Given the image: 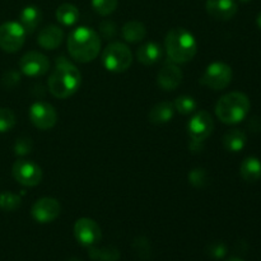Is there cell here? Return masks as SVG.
I'll use <instances>...</instances> for the list:
<instances>
[{"instance_id": "obj_1", "label": "cell", "mask_w": 261, "mask_h": 261, "mask_svg": "<svg viewBox=\"0 0 261 261\" xmlns=\"http://www.w3.org/2000/svg\"><path fill=\"white\" fill-rule=\"evenodd\" d=\"M82 83V74L70 61L61 58L56 63V68L48 78V89L56 98H68L79 89Z\"/></svg>"}, {"instance_id": "obj_2", "label": "cell", "mask_w": 261, "mask_h": 261, "mask_svg": "<svg viewBox=\"0 0 261 261\" xmlns=\"http://www.w3.org/2000/svg\"><path fill=\"white\" fill-rule=\"evenodd\" d=\"M68 51L71 58L79 63H89L101 51V38L94 30L78 27L69 35Z\"/></svg>"}, {"instance_id": "obj_3", "label": "cell", "mask_w": 261, "mask_h": 261, "mask_svg": "<svg viewBox=\"0 0 261 261\" xmlns=\"http://www.w3.org/2000/svg\"><path fill=\"white\" fill-rule=\"evenodd\" d=\"M168 58L175 64H185L193 60L198 51L195 37L186 28L177 27L168 31L165 40Z\"/></svg>"}, {"instance_id": "obj_4", "label": "cell", "mask_w": 261, "mask_h": 261, "mask_svg": "<svg viewBox=\"0 0 261 261\" xmlns=\"http://www.w3.org/2000/svg\"><path fill=\"white\" fill-rule=\"evenodd\" d=\"M250 106V99L246 94L242 92H229L217 102L216 115L224 124H239L247 116Z\"/></svg>"}, {"instance_id": "obj_5", "label": "cell", "mask_w": 261, "mask_h": 261, "mask_svg": "<svg viewBox=\"0 0 261 261\" xmlns=\"http://www.w3.org/2000/svg\"><path fill=\"white\" fill-rule=\"evenodd\" d=\"M102 63L109 71L122 73L130 68L133 63V54L130 48L122 42H111L102 54Z\"/></svg>"}, {"instance_id": "obj_6", "label": "cell", "mask_w": 261, "mask_h": 261, "mask_svg": "<svg viewBox=\"0 0 261 261\" xmlns=\"http://www.w3.org/2000/svg\"><path fill=\"white\" fill-rule=\"evenodd\" d=\"M232 76H233V73L228 64L216 61L205 69L200 78V83L214 91H222L229 86Z\"/></svg>"}, {"instance_id": "obj_7", "label": "cell", "mask_w": 261, "mask_h": 261, "mask_svg": "<svg viewBox=\"0 0 261 261\" xmlns=\"http://www.w3.org/2000/svg\"><path fill=\"white\" fill-rule=\"evenodd\" d=\"M27 32L18 22H5L0 25V48L5 53H17L23 47Z\"/></svg>"}, {"instance_id": "obj_8", "label": "cell", "mask_w": 261, "mask_h": 261, "mask_svg": "<svg viewBox=\"0 0 261 261\" xmlns=\"http://www.w3.org/2000/svg\"><path fill=\"white\" fill-rule=\"evenodd\" d=\"M12 175L18 184L28 188L37 186L42 180V170L32 161L18 160L12 167Z\"/></svg>"}, {"instance_id": "obj_9", "label": "cell", "mask_w": 261, "mask_h": 261, "mask_svg": "<svg viewBox=\"0 0 261 261\" xmlns=\"http://www.w3.org/2000/svg\"><path fill=\"white\" fill-rule=\"evenodd\" d=\"M30 119L40 130L53 129L58 122V112L47 102H36L30 109Z\"/></svg>"}, {"instance_id": "obj_10", "label": "cell", "mask_w": 261, "mask_h": 261, "mask_svg": "<svg viewBox=\"0 0 261 261\" xmlns=\"http://www.w3.org/2000/svg\"><path fill=\"white\" fill-rule=\"evenodd\" d=\"M214 122L211 114L205 110L196 112L188 124V132L190 135V139L194 142L203 143L209 135L213 133Z\"/></svg>"}, {"instance_id": "obj_11", "label": "cell", "mask_w": 261, "mask_h": 261, "mask_svg": "<svg viewBox=\"0 0 261 261\" xmlns=\"http://www.w3.org/2000/svg\"><path fill=\"white\" fill-rule=\"evenodd\" d=\"M74 234L76 241L83 246H93L101 240V228L96 221L91 218H81L74 224Z\"/></svg>"}, {"instance_id": "obj_12", "label": "cell", "mask_w": 261, "mask_h": 261, "mask_svg": "<svg viewBox=\"0 0 261 261\" xmlns=\"http://www.w3.org/2000/svg\"><path fill=\"white\" fill-rule=\"evenodd\" d=\"M19 68L23 74L28 76H41L50 69V61L43 54L38 51H28L22 56Z\"/></svg>"}, {"instance_id": "obj_13", "label": "cell", "mask_w": 261, "mask_h": 261, "mask_svg": "<svg viewBox=\"0 0 261 261\" xmlns=\"http://www.w3.org/2000/svg\"><path fill=\"white\" fill-rule=\"evenodd\" d=\"M61 205L54 198H41L33 204L32 217L40 223H50L60 216Z\"/></svg>"}, {"instance_id": "obj_14", "label": "cell", "mask_w": 261, "mask_h": 261, "mask_svg": "<svg viewBox=\"0 0 261 261\" xmlns=\"http://www.w3.org/2000/svg\"><path fill=\"white\" fill-rule=\"evenodd\" d=\"M206 12L217 20H229L237 13V3L234 0H206Z\"/></svg>"}, {"instance_id": "obj_15", "label": "cell", "mask_w": 261, "mask_h": 261, "mask_svg": "<svg viewBox=\"0 0 261 261\" xmlns=\"http://www.w3.org/2000/svg\"><path fill=\"white\" fill-rule=\"evenodd\" d=\"M157 82L165 91H175L182 82V71L175 63H167L158 73Z\"/></svg>"}, {"instance_id": "obj_16", "label": "cell", "mask_w": 261, "mask_h": 261, "mask_svg": "<svg viewBox=\"0 0 261 261\" xmlns=\"http://www.w3.org/2000/svg\"><path fill=\"white\" fill-rule=\"evenodd\" d=\"M64 40V31L59 25L50 24L40 31L37 37L38 45L45 50H55Z\"/></svg>"}, {"instance_id": "obj_17", "label": "cell", "mask_w": 261, "mask_h": 261, "mask_svg": "<svg viewBox=\"0 0 261 261\" xmlns=\"http://www.w3.org/2000/svg\"><path fill=\"white\" fill-rule=\"evenodd\" d=\"M173 115H175V106L171 102H160L155 105L152 110H150L149 115V121L155 125H162L167 124L172 120Z\"/></svg>"}, {"instance_id": "obj_18", "label": "cell", "mask_w": 261, "mask_h": 261, "mask_svg": "<svg viewBox=\"0 0 261 261\" xmlns=\"http://www.w3.org/2000/svg\"><path fill=\"white\" fill-rule=\"evenodd\" d=\"M162 58V48L155 42H147L140 46L137 51V59L144 65H153Z\"/></svg>"}, {"instance_id": "obj_19", "label": "cell", "mask_w": 261, "mask_h": 261, "mask_svg": "<svg viewBox=\"0 0 261 261\" xmlns=\"http://www.w3.org/2000/svg\"><path fill=\"white\" fill-rule=\"evenodd\" d=\"M241 177L246 182H256L261 178V161L256 157H247L240 166Z\"/></svg>"}, {"instance_id": "obj_20", "label": "cell", "mask_w": 261, "mask_h": 261, "mask_svg": "<svg viewBox=\"0 0 261 261\" xmlns=\"http://www.w3.org/2000/svg\"><path fill=\"white\" fill-rule=\"evenodd\" d=\"M223 147L228 152L239 153L245 148L247 142V137L242 130L232 129L223 135Z\"/></svg>"}, {"instance_id": "obj_21", "label": "cell", "mask_w": 261, "mask_h": 261, "mask_svg": "<svg viewBox=\"0 0 261 261\" xmlns=\"http://www.w3.org/2000/svg\"><path fill=\"white\" fill-rule=\"evenodd\" d=\"M42 20V13L35 5L25 7L20 12V25L24 28L27 33H32Z\"/></svg>"}, {"instance_id": "obj_22", "label": "cell", "mask_w": 261, "mask_h": 261, "mask_svg": "<svg viewBox=\"0 0 261 261\" xmlns=\"http://www.w3.org/2000/svg\"><path fill=\"white\" fill-rule=\"evenodd\" d=\"M147 35V28L142 22L138 20H130L122 27V37L125 41L130 43L140 42Z\"/></svg>"}, {"instance_id": "obj_23", "label": "cell", "mask_w": 261, "mask_h": 261, "mask_svg": "<svg viewBox=\"0 0 261 261\" xmlns=\"http://www.w3.org/2000/svg\"><path fill=\"white\" fill-rule=\"evenodd\" d=\"M79 18V10L75 5L64 3L56 9V19L63 25L75 24Z\"/></svg>"}, {"instance_id": "obj_24", "label": "cell", "mask_w": 261, "mask_h": 261, "mask_svg": "<svg viewBox=\"0 0 261 261\" xmlns=\"http://www.w3.org/2000/svg\"><path fill=\"white\" fill-rule=\"evenodd\" d=\"M88 255L92 260L96 261H117L120 259V251L114 246L102 247V249L91 246Z\"/></svg>"}, {"instance_id": "obj_25", "label": "cell", "mask_w": 261, "mask_h": 261, "mask_svg": "<svg viewBox=\"0 0 261 261\" xmlns=\"http://www.w3.org/2000/svg\"><path fill=\"white\" fill-rule=\"evenodd\" d=\"M20 206V196L10 191L0 194V208L5 212H13Z\"/></svg>"}, {"instance_id": "obj_26", "label": "cell", "mask_w": 261, "mask_h": 261, "mask_svg": "<svg viewBox=\"0 0 261 261\" xmlns=\"http://www.w3.org/2000/svg\"><path fill=\"white\" fill-rule=\"evenodd\" d=\"M175 106L176 111H178L182 115L193 114L196 110V101L190 96H180L175 99Z\"/></svg>"}, {"instance_id": "obj_27", "label": "cell", "mask_w": 261, "mask_h": 261, "mask_svg": "<svg viewBox=\"0 0 261 261\" xmlns=\"http://www.w3.org/2000/svg\"><path fill=\"white\" fill-rule=\"evenodd\" d=\"M15 125V115L10 109L0 107V133L12 130Z\"/></svg>"}, {"instance_id": "obj_28", "label": "cell", "mask_w": 261, "mask_h": 261, "mask_svg": "<svg viewBox=\"0 0 261 261\" xmlns=\"http://www.w3.org/2000/svg\"><path fill=\"white\" fill-rule=\"evenodd\" d=\"M119 0H92V7L102 17L111 14L117 7Z\"/></svg>"}, {"instance_id": "obj_29", "label": "cell", "mask_w": 261, "mask_h": 261, "mask_svg": "<svg viewBox=\"0 0 261 261\" xmlns=\"http://www.w3.org/2000/svg\"><path fill=\"white\" fill-rule=\"evenodd\" d=\"M189 181L195 188H204L208 184V173L204 168H195L189 173Z\"/></svg>"}, {"instance_id": "obj_30", "label": "cell", "mask_w": 261, "mask_h": 261, "mask_svg": "<svg viewBox=\"0 0 261 261\" xmlns=\"http://www.w3.org/2000/svg\"><path fill=\"white\" fill-rule=\"evenodd\" d=\"M33 143L31 138L20 137L15 140L14 143V153L17 155H27L28 153L32 152Z\"/></svg>"}, {"instance_id": "obj_31", "label": "cell", "mask_w": 261, "mask_h": 261, "mask_svg": "<svg viewBox=\"0 0 261 261\" xmlns=\"http://www.w3.org/2000/svg\"><path fill=\"white\" fill-rule=\"evenodd\" d=\"M134 250L138 254L139 259L147 260L150 257V245L144 237H138L134 241Z\"/></svg>"}, {"instance_id": "obj_32", "label": "cell", "mask_w": 261, "mask_h": 261, "mask_svg": "<svg viewBox=\"0 0 261 261\" xmlns=\"http://www.w3.org/2000/svg\"><path fill=\"white\" fill-rule=\"evenodd\" d=\"M208 254L209 256H212L213 259H222V257L226 256L227 254V247L223 242H213L208 246Z\"/></svg>"}, {"instance_id": "obj_33", "label": "cell", "mask_w": 261, "mask_h": 261, "mask_svg": "<svg viewBox=\"0 0 261 261\" xmlns=\"http://www.w3.org/2000/svg\"><path fill=\"white\" fill-rule=\"evenodd\" d=\"M99 30H101V33L103 35V37L106 38H112L116 35V25L111 20H103L101 23V25H99Z\"/></svg>"}, {"instance_id": "obj_34", "label": "cell", "mask_w": 261, "mask_h": 261, "mask_svg": "<svg viewBox=\"0 0 261 261\" xmlns=\"http://www.w3.org/2000/svg\"><path fill=\"white\" fill-rule=\"evenodd\" d=\"M19 82V75L15 71H8L3 76V83L5 87H13Z\"/></svg>"}, {"instance_id": "obj_35", "label": "cell", "mask_w": 261, "mask_h": 261, "mask_svg": "<svg viewBox=\"0 0 261 261\" xmlns=\"http://www.w3.org/2000/svg\"><path fill=\"white\" fill-rule=\"evenodd\" d=\"M256 24H257V27H259L260 30H261V10H260L259 14H257V18H256Z\"/></svg>"}, {"instance_id": "obj_36", "label": "cell", "mask_w": 261, "mask_h": 261, "mask_svg": "<svg viewBox=\"0 0 261 261\" xmlns=\"http://www.w3.org/2000/svg\"><path fill=\"white\" fill-rule=\"evenodd\" d=\"M227 261H244V260L239 259V257H231V259H228Z\"/></svg>"}, {"instance_id": "obj_37", "label": "cell", "mask_w": 261, "mask_h": 261, "mask_svg": "<svg viewBox=\"0 0 261 261\" xmlns=\"http://www.w3.org/2000/svg\"><path fill=\"white\" fill-rule=\"evenodd\" d=\"M240 2H242V3H249V2H251V0H240Z\"/></svg>"}, {"instance_id": "obj_38", "label": "cell", "mask_w": 261, "mask_h": 261, "mask_svg": "<svg viewBox=\"0 0 261 261\" xmlns=\"http://www.w3.org/2000/svg\"><path fill=\"white\" fill-rule=\"evenodd\" d=\"M69 261H79V260H76V259H70Z\"/></svg>"}]
</instances>
